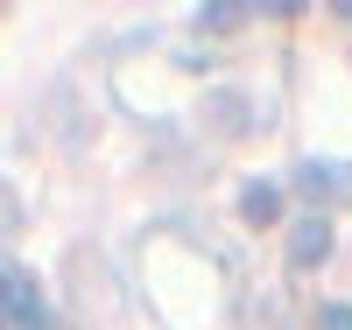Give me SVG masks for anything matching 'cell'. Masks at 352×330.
Wrapping results in <instances>:
<instances>
[{
  "label": "cell",
  "mask_w": 352,
  "mask_h": 330,
  "mask_svg": "<svg viewBox=\"0 0 352 330\" xmlns=\"http://www.w3.org/2000/svg\"><path fill=\"white\" fill-rule=\"evenodd\" d=\"M331 190H345V197H352V169H331Z\"/></svg>",
  "instance_id": "cell-5"
},
{
  "label": "cell",
  "mask_w": 352,
  "mask_h": 330,
  "mask_svg": "<svg viewBox=\"0 0 352 330\" xmlns=\"http://www.w3.org/2000/svg\"><path fill=\"white\" fill-rule=\"evenodd\" d=\"M282 253H289V267H317V260H331V225L324 218H296V225H289L282 232Z\"/></svg>",
  "instance_id": "cell-2"
},
{
  "label": "cell",
  "mask_w": 352,
  "mask_h": 330,
  "mask_svg": "<svg viewBox=\"0 0 352 330\" xmlns=\"http://www.w3.org/2000/svg\"><path fill=\"white\" fill-rule=\"evenodd\" d=\"M317 330H352V303H317Z\"/></svg>",
  "instance_id": "cell-4"
},
{
  "label": "cell",
  "mask_w": 352,
  "mask_h": 330,
  "mask_svg": "<svg viewBox=\"0 0 352 330\" xmlns=\"http://www.w3.org/2000/svg\"><path fill=\"white\" fill-rule=\"evenodd\" d=\"M0 316L14 330H50V303H43V288L21 260H0Z\"/></svg>",
  "instance_id": "cell-1"
},
{
  "label": "cell",
  "mask_w": 352,
  "mask_h": 330,
  "mask_svg": "<svg viewBox=\"0 0 352 330\" xmlns=\"http://www.w3.org/2000/svg\"><path fill=\"white\" fill-rule=\"evenodd\" d=\"M240 218L247 225H282V183H268V176L240 183Z\"/></svg>",
  "instance_id": "cell-3"
}]
</instances>
